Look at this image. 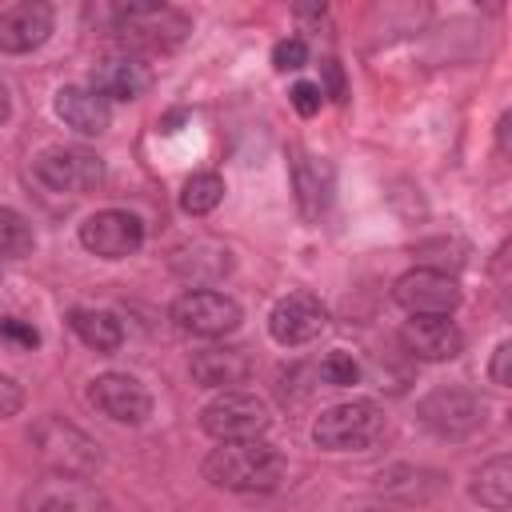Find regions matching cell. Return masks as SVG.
I'll use <instances>...</instances> for the list:
<instances>
[{"label": "cell", "mask_w": 512, "mask_h": 512, "mask_svg": "<svg viewBox=\"0 0 512 512\" xmlns=\"http://www.w3.org/2000/svg\"><path fill=\"white\" fill-rule=\"evenodd\" d=\"M204 480L224 492H272L284 480V452L264 436L220 444L204 456Z\"/></svg>", "instance_id": "1"}, {"label": "cell", "mask_w": 512, "mask_h": 512, "mask_svg": "<svg viewBox=\"0 0 512 512\" xmlns=\"http://www.w3.org/2000/svg\"><path fill=\"white\" fill-rule=\"evenodd\" d=\"M108 28L124 48L136 52H172L188 40L192 20L188 12L156 0H136V4H112L108 8Z\"/></svg>", "instance_id": "2"}, {"label": "cell", "mask_w": 512, "mask_h": 512, "mask_svg": "<svg viewBox=\"0 0 512 512\" xmlns=\"http://www.w3.org/2000/svg\"><path fill=\"white\" fill-rule=\"evenodd\" d=\"M28 444L36 452V460L48 468V476H84L88 480L104 460L100 444L84 428L60 420V416H44L28 432Z\"/></svg>", "instance_id": "3"}, {"label": "cell", "mask_w": 512, "mask_h": 512, "mask_svg": "<svg viewBox=\"0 0 512 512\" xmlns=\"http://www.w3.org/2000/svg\"><path fill=\"white\" fill-rule=\"evenodd\" d=\"M32 184L40 192H52V196H84L92 188H100L104 180V164L96 152L88 148H44L40 156H32V168H28Z\"/></svg>", "instance_id": "4"}, {"label": "cell", "mask_w": 512, "mask_h": 512, "mask_svg": "<svg viewBox=\"0 0 512 512\" xmlns=\"http://www.w3.org/2000/svg\"><path fill=\"white\" fill-rule=\"evenodd\" d=\"M384 436V412L372 400H344L316 416L312 440L328 452H364Z\"/></svg>", "instance_id": "5"}, {"label": "cell", "mask_w": 512, "mask_h": 512, "mask_svg": "<svg viewBox=\"0 0 512 512\" xmlns=\"http://www.w3.org/2000/svg\"><path fill=\"white\" fill-rule=\"evenodd\" d=\"M272 416H268V404L256 396V392H220L216 400H208L200 408V428L220 440V444H236V440H260L268 432Z\"/></svg>", "instance_id": "6"}, {"label": "cell", "mask_w": 512, "mask_h": 512, "mask_svg": "<svg viewBox=\"0 0 512 512\" xmlns=\"http://www.w3.org/2000/svg\"><path fill=\"white\" fill-rule=\"evenodd\" d=\"M420 424L440 440H464L484 424V400L468 388H436L416 404Z\"/></svg>", "instance_id": "7"}, {"label": "cell", "mask_w": 512, "mask_h": 512, "mask_svg": "<svg viewBox=\"0 0 512 512\" xmlns=\"http://www.w3.org/2000/svg\"><path fill=\"white\" fill-rule=\"evenodd\" d=\"M240 304L216 288H192L172 300V324L188 336H228L240 328Z\"/></svg>", "instance_id": "8"}, {"label": "cell", "mask_w": 512, "mask_h": 512, "mask_svg": "<svg viewBox=\"0 0 512 512\" xmlns=\"http://www.w3.org/2000/svg\"><path fill=\"white\" fill-rule=\"evenodd\" d=\"M392 300L408 316H452L460 308V284L436 268H412L392 284Z\"/></svg>", "instance_id": "9"}, {"label": "cell", "mask_w": 512, "mask_h": 512, "mask_svg": "<svg viewBox=\"0 0 512 512\" xmlns=\"http://www.w3.org/2000/svg\"><path fill=\"white\" fill-rule=\"evenodd\" d=\"M80 244L100 260H124L144 244V224L128 208H100L80 224Z\"/></svg>", "instance_id": "10"}, {"label": "cell", "mask_w": 512, "mask_h": 512, "mask_svg": "<svg viewBox=\"0 0 512 512\" xmlns=\"http://www.w3.org/2000/svg\"><path fill=\"white\" fill-rule=\"evenodd\" d=\"M24 512H108V496L84 476H44L20 496Z\"/></svg>", "instance_id": "11"}, {"label": "cell", "mask_w": 512, "mask_h": 512, "mask_svg": "<svg viewBox=\"0 0 512 512\" xmlns=\"http://www.w3.org/2000/svg\"><path fill=\"white\" fill-rule=\"evenodd\" d=\"M88 400H92L96 412H104L108 420L128 424V428H136V424H144V420L152 416V396H148V388H144L140 380L124 376V372H104V376H96L92 388H88Z\"/></svg>", "instance_id": "12"}, {"label": "cell", "mask_w": 512, "mask_h": 512, "mask_svg": "<svg viewBox=\"0 0 512 512\" xmlns=\"http://www.w3.org/2000/svg\"><path fill=\"white\" fill-rule=\"evenodd\" d=\"M324 320H328V312H324V304H320L312 292H288V296H280V300L272 304V312H268V332H272L276 344L296 348V344L316 340V336L324 332Z\"/></svg>", "instance_id": "13"}, {"label": "cell", "mask_w": 512, "mask_h": 512, "mask_svg": "<svg viewBox=\"0 0 512 512\" xmlns=\"http://www.w3.org/2000/svg\"><path fill=\"white\" fill-rule=\"evenodd\" d=\"M252 372H256V360L244 344H208V348L192 352V380L204 384V388L232 392Z\"/></svg>", "instance_id": "14"}, {"label": "cell", "mask_w": 512, "mask_h": 512, "mask_svg": "<svg viewBox=\"0 0 512 512\" xmlns=\"http://www.w3.org/2000/svg\"><path fill=\"white\" fill-rule=\"evenodd\" d=\"M88 88L100 96V100H140L148 88H152V68L140 60V56H104L92 76H88Z\"/></svg>", "instance_id": "15"}, {"label": "cell", "mask_w": 512, "mask_h": 512, "mask_svg": "<svg viewBox=\"0 0 512 512\" xmlns=\"http://www.w3.org/2000/svg\"><path fill=\"white\" fill-rule=\"evenodd\" d=\"M444 472L436 468H420V464H388L376 472V496L380 500H392V504H428L444 492Z\"/></svg>", "instance_id": "16"}, {"label": "cell", "mask_w": 512, "mask_h": 512, "mask_svg": "<svg viewBox=\"0 0 512 512\" xmlns=\"http://www.w3.org/2000/svg\"><path fill=\"white\" fill-rule=\"evenodd\" d=\"M52 4L44 0H20L0 12V52H32L52 36Z\"/></svg>", "instance_id": "17"}, {"label": "cell", "mask_w": 512, "mask_h": 512, "mask_svg": "<svg viewBox=\"0 0 512 512\" xmlns=\"http://www.w3.org/2000/svg\"><path fill=\"white\" fill-rule=\"evenodd\" d=\"M400 344L420 360H452L464 348V332L448 316H412L400 328Z\"/></svg>", "instance_id": "18"}, {"label": "cell", "mask_w": 512, "mask_h": 512, "mask_svg": "<svg viewBox=\"0 0 512 512\" xmlns=\"http://www.w3.org/2000/svg\"><path fill=\"white\" fill-rule=\"evenodd\" d=\"M172 272L196 288H208L232 272V252L220 240H192L172 252Z\"/></svg>", "instance_id": "19"}, {"label": "cell", "mask_w": 512, "mask_h": 512, "mask_svg": "<svg viewBox=\"0 0 512 512\" xmlns=\"http://www.w3.org/2000/svg\"><path fill=\"white\" fill-rule=\"evenodd\" d=\"M52 108H56V116H60L68 128H76L80 136H100V132L108 128V120H112L108 100H100V96H96L92 88H84V84L60 88Z\"/></svg>", "instance_id": "20"}, {"label": "cell", "mask_w": 512, "mask_h": 512, "mask_svg": "<svg viewBox=\"0 0 512 512\" xmlns=\"http://www.w3.org/2000/svg\"><path fill=\"white\" fill-rule=\"evenodd\" d=\"M292 188H296L300 216L304 220H316L328 208V196H332V172H328V164H320L312 156H296L292 160Z\"/></svg>", "instance_id": "21"}, {"label": "cell", "mask_w": 512, "mask_h": 512, "mask_svg": "<svg viewBox=\"0 0 512 512\" xmlns=\"http://www.w3.org/2000/svg\"><path fill=\"white\" fill-rule=\"evenodd\" d=\"M68 328L96 352H116L124 344V324L104 308H72L68 312Z\"/></svg>", "instance_id": "22"}, {"label": "cell", "mask_w": 512, "mask_h": 512, "mask_svg": "<svg viewBox=\"0 0 512 512\" xmlns=\"http://www.w3.org/2000/svg\"><path fill=\"white\" fill-rule=\"evenodd\" d=\"M472 496L492 512H508V504H512V460L504 452L492 456L488 464H480V472L472 480Z\"/></svg>", "instance_id": "23"}, {"label": "cell", "mask_w": 512, "mask_h": 512, "mask_svg": "<svg viewBox=\"0 0 512 512\" xmlns=\"http://www.w3.org/2000/svg\"><path fill=\"white\" fill-rule=\"evenodd\" d=\"M220 200H224V176H216V172H196L180 188V208L188 216H208Z\"/></svg>", "instance_id": "24"}, {"label": "cell", "mask_w": 512, "mask_h": 512, "mask_svg": "<svg viewBox=\"0 0 512 512\" xmlns=\"http://www.w3.org/2000/svg\"><path fill=\"white\" fill-rule=\"evenodd\" d=\"M32 248H36L32 224L16 208L0 204V260H24L32 256Z\"/></svg>", "instance_id": "25"}, {"label": "cell", "mask_w": 512, "mask_h": 512, "mask_svg": "<svg viewBox=\"0 0 512 512\" xmlns=\"http://www.w3.org/2000/svg\"><path fill=\"white\" fill-rule=\"evenodd\" d=\"M320 380L328 384V388H352L356 380H360V364L352 360V352H328L324 360H320Z\"/></svg>", "instance_id": "26"}, {"label": "cell", "mask_w": 512, "mask_h": 512, "mask_svg": "<svg viewBox=\"0 0 512 512\" xmlns=\"http://www.w3.org/2000/svg\"><path fill=\"white\" fill-rule=\"evenodd\" d=\"M0 340H4L12 352H32V348L40 344V332H36L28 320H20V316H0Z\"/></svg>", "instance_id": "27"}, {"label": "cell", "mask_w": 512, "mask_h": 512, "mask_svg": "<svg viewBox=\"0 0 512 512\" xmlns=\"http://www.w3.org/2000/svg\"><path fill=\"white\" fill-rule=\"evenodd\" d=\"M304 60H308V48H304L300 36L276 40V48H272V68L276 72H296V68H304Z\"/></svg>", "instance_id": "28"}, {"label": "cell", "mask_w": 512, "mask_h": 512, "mask_svg": "<svg viewBox=\"0 0 512 512\" xmlns=\"http://www.w3.org/2000/svg\"><path fill=\"white\" fill-rule=\"evenodd\" d=\"M288 100H292V108H296L300 116H316V112H320V100H324V88L312 84V80H296L292 92H288Z\"/></svg>", "instance_id": "29"}, {"label": "cell", "mask_w": 512, "mask_h": 512, "mask_svg": "<svg viewBox=\"0 0 512 512\" xmlns=\"http://www.w3.org/2000/svg\"><path fill=\"white\" fill-rule=\"evenodd\" d=\"M20 408H24V388H20L12 376H4V372H0V420L16 416Z\"/></svg>", "instance_id": "30"}, {"label": "cell", "mask_w": 512, "mask_h": 512, "mask_svg": "<svg viewBox=\"0 0 512 512\" xmlns=\"http://www.w3.org/2000/svg\"><path fill=\"white\" fill-rule=\"evenodd\" d=\"M508 356H512V344L500 340L496 352H492V364H488V376H492L496 388H508Z\"/></svg>", "instance_id": "31"}, {"label": "cell", "mask_w": 512, "mask_h": 512, "mask_svg": "<svg viewBox=\"0 0 512 512\" xmlns=\"http://www.w3.org/2000/svg\"><path fill=\"white\" fill-rule=\"evenodd\" d=\"M340 512H392V504L388 500H360V504H348Z\"/></svg>", "instance_id": "32"}, {"label": "cell", "mask_w": 512, "mask_h": 512, "mask_svg": "<svg viewBox=\"0 0 512 512\" xmlns=\"http://www.w3.org/2000/svg\"><path fill=\"white\" fill-rule=\"evenodd\" d=\"M508 128H512V116L504 112V116H500V124H496V140H500V156H508V152H512V144H508Z\"/></svg>", "instance_id": "33"}, {"label": "cell", "mask_w": 512, "mask_h": 512, "mask_svg": "<svg viewBox=\"0 0 512 512\" xmlns=\"http://www.w3.org/2000/svg\"><path fill=\"white\" fill-rule=\"evenodd\" d=\"M8 112H12V100H8V88L0 84V124L8 120Z\"/></svg>", "instance_id": "34"}, {"label": "cell", "mask_w": 512, "mask_h": 512, "mask_svg": "<svg viewBox=\"0 0 512 512\" xmlns=\"http://www.w3.org/2000/svg\"><path fill=\"white\" fill-rule=\"evenodd\" d=\"M180 120H184V112H172V116L164 120V132H176V124H180Z\"/></svg>", "instance_id": "35"}]
</instances>
